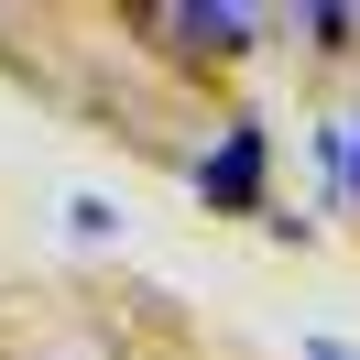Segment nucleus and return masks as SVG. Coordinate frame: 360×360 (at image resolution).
<instances>
[{
  "mask_svg": "<svg viewBox=\"0 0 360 360\" xmlns=\"http://www.w3.org/2000/svg\"><path fill=\"white\" fill-rule=\"evenodd\" d=\"M197 197L229 207V219H262V120H229L219 153L197 164Z\"/></svg>",
  "mask_w": 360,
  "mask_h": 360,
  "instance_id": "f257e3e1",
  "label": "nucleus"
},
{
  "mask_svg": "<svg viewBox=\"0 0 360 360\" xmlns=\"http://www.w3.org/2000/svg\"><path fill=\"white\" fill-rule=\"evenodd\" d=\"M164 33H197V55H240L251 44V11H153Z\"/></svg>",
  "mask_w": 360,
  "mask_h": 360,
  "instance_id": "f03ea898",
  "label": "nucleus"
},
{
  "mask_svg": "<svg viewBox=\"0 0 360 360\" xmlns=\"http://www.w3.org/2000/svg\"><path fill=\"white\" fill-rule=\"evenodd\" d=\"M66 219H77V240H120V207H110V197H77Z\"/></svg>",
  "mask_w": 360,
  "mask_h": 360,
  "instance_id": "7ed1b4c3",
  "label": "nucleus"
},
{
  "mask_svg": "<svg viewBox=\"0 0 360 360\" xmlns=\"http://www.w3.org/2000/svg\"><path fill=\"white\" fill-rule=\"evenodd\" d=\"M349 197H360V153H349Z\"/></svg>",
  "mask_w": 360,
  "mask_h": 360,
  "instance_id": "20e7f679",
  "label": "nucleus"
}]
</instances>
